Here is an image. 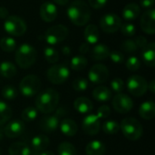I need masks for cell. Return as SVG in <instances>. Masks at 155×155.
I'll return each instance as SVG.
<instances>
[{
	"label": "cell",
	"mask_w": 155,
	"mask_h": 155,
	"mask_svg": "<svg viewBox=\"0 0 155 155\" xmlns=\"http://www.w3.org/2000/svg\"><path fill=\"white\" fill-rule=\"evenodd\" d=\"M88 78L94 84H101L105 83L109 78V70L103 64L93 65L88 73Z\"/></svg>",
	"instance_id": "30bf717a"
},
{
	"label": "cell",
	"mask_w": 155,
	"mask_h": 155,
	"mask_svg": "<svg viewBox=\"0 0 155 155\" xmlns=\"http://www.w3.org/2000/svg\"><path fill=\"white\" fill-rule=\"evenodd\" d=\"M106 148L104 143L98 140H93L88 143L85 147V153L87 155H104Z\"/></svg>",
	"instance_id": "603a6c76"
},
{
	"label": "cell",
	"mask_w": 155,
	"mask_h": 155,
	"mask_svg": "<svg viewBox=\"0 0 155 155\" xmlns=\"http://www.w3.org/2000/svg\"><path fill=\"white\" fill-rule=\"evenodd\" d=\"M140 6L135 3H130L126 5L123 10V16L127 21H133L136 19L140 15Z\"/></svg>",
	"instance_id": "cb8c5ba5"
},
{
	"label": "cell",
	"mask_w": 155,
	"mask_h": 155,
	"mask_svg": "<svg viewBox=\"0 0 155 155\" xmlns=\"http://www.w3.org/2000/svg\"><path fill=\"white\" fill-rule=\"evenodd\" d=\"M122 20L114 13L104 15L100 20V26L105 33H115L121 28Z\"/></svg>",
	"instance_id": "8fae6325"
},
{
	"label": "cell",
	"mask_w": 155,
	"mask_h": 155,
	"mask_svg": "<svg viewBox=\"0 0 155 155\" xmlns=\"http://www.w3.org/2000/svg\"><path fill=\"white\" fill-rule=\"evenodd\" d=\"M59 94L54 88H47L39 93L35 99L36 110L42 114H51L58 106Z\"/></svg>",
	"instance_id": "7a4b0ae2"
},
{
	"label": "cell",
	"mask_w": 155,
	"mask_h": 155,
	"mask_svg": "<svg viewBox=\"0 0 155 155\" xmlns=\"http://www.w3.org/2000/svg\"><path fill=\"white\" fill-rule=\"evenodd\" d=\"M70 71L64 64H54L48 68L46 72V77L48 81L54 84H64L69 77Z\"/></svg>",
	"instance_id": "52a82bcc"
},
{
	"label": "cell",
	"mask_w": 155,
	"mask_h": 155,
	"mask_svg": "<svg viewBox=\"0 0 155 155\" xmlns=\"http://www.w3.org/2000/svg\"><path fill=\"white\" fill-rule=\"evenodd\" d=\"M4 134L10 139H15L22 135L25 132V124L20 120L10 121L4 127Z\"/></svg>",
	"instance_id": "9a60e30c"
},
{
	"label": "cell",
	"mask_w": 155,
	"mask_h": 155,
	"mask_svg": "<svg viewBox=\"0 0 155 155\" xmlns=\"http://www.w3.org/2000/svg\"><path fill=\"white\" fill-rule=\"evenodd\" d=\"M134 41L135 42L137 47H138V48H142V49H143V47H145L146 45L148 44V43H147V39H146L144 36H137V37L135 38V40H134Z\"/></svg>",
	"instance_id": "bcb514c9"
},
{
	"label": "cell",
	"mask_w": 155,
	"mask_h": 155,
	"mask_svg": "<svg viewBox=\"0 0 155 155\" xmlns=\"http://www.w3.org/2000/svg\"><path fill=\"white\" fill-rule=\"evenodd\" d=\"M4 28L7 34L14 36H21L26 31L25 22L17 15H10L5 18Z\"/></svg>",
	"instance_id": "8992f818"
},
{
	"label": "cell",
	"mask_w": 155,
	"mask_h": 155,
	"mask_svg": "<svg viewBox=\"0 0 155 155\" xmlns=\"http://www.w3.org/2000/svg\"><path fill=\"white\" fill-rule=\"evenodd\" d=\"M59 118L56 115L44 116L39 121V128L45 133H53L59 126Z\"/></svg>",
	"instance_id": "e0dca14e"
},
{
	"label": "cell",
	"mask_w": 155,
	"mask_h": 155,
	"mask_svg": "<svg viewBox=\"0 0 155 155\" xmlns=\"http://www.w3.org/2000/svg\"><path fill=\"white\" fill-rule=\"evenodd\" d=\"M139 115L144 120H152L155 116V104L153 101H146L139 107Z\"/></svg>",
	"instance_id": "7402d4cb"
},
{
	"label": "cell",
	"mask_w": 155,
	"mask_h": 155,
	"mask_svg": "<svg viewBox=\"0 0 155 155\" xmlns=\"http://www.w3.org/2000/svg\"><path fill=\"white\" fill-rule=\"evenodd\" d=\"M0 47L5 52H13L16 48V42L14 38L5 36L0 40Z\"/></svg>",
	"instance_id": "836d02e7"
},
{
	"label": "cell",
	"mask_w": 155,
	"mask_h": 155,
	"mask_svg": "<svg viewBox=\"0 0 155 155\" xmlns=\"http://www.w3.org/2000/svg\"><path fill=\"white\" fill-rule=\"evenodd\" d=\"M17 73L15 65L8 61L2 62L0 64V74L5 78H13Z\"/></svg>",
	"instance_id": "f1b7e54d"
},
{
	"label": "cell",
	"mask_w": 155,
	"mask_h": 155,
	"mask_svg": "<svg viewBox=\"0 0 155 155\" xmlns=\"http://www.w3.org/2000/svg\"><path fill=\"white\" fill-rule=\"evenodd\" d=\"M89 50V45L87 43H84V44H82L80 48H79V52L81 54H86Z\"/></svg>",
	"instance_id": "681fc988"
},
{
	"label": "cell",
	"mask_w": 155,
	"mask_h": 155,
	"mask_svg": "<svg viewBox=\"0 0 155 155\" xmlns=\"http://www.w3.org/2000/svg\"><path fill=\"white\" fill-rule=\"evenodd\" d=\"M82 129L87 135H96L101 130V122L96 114H88L82 122Z\"/></svg>",
	"instance_id": "4fadbf2b"
},
{
	"label": "cell",
	"mask_w": 155,
	"mask_h": 155,
	"mask_svg": "<svg viewBox=\"0 0 155 155\" xmlns=\"http://www.w3.org/2000/svg\"><path fill=\"white\" fill-rule=\"evenodd\" d=\"M41 89V80L35 74H28L25 76L20 84L19 90L25 97H32L39 93Z\"/></svg>",
	"instance_id": "5b68a950"
},
{
	"label": "cell",
	"mask_w": 155,
	"mask_h": 155,
	"mask_svg": "<svg viewBox=\"0 0 155 155\" xmlns=\"http://www.w3.org/2000/svg\"><path fill=\"white\" fill-rule=\"evenodd\" d=\"M110 49L107 45H103V44H99L97 45H95L91 53V56L92 59L96 60V61H101V60H104L109 56L110 54Z\"/></svg>",
	"instance_id": "4316f807"
},
{
	"label": "cell",
	"mask_w": 155,
	"mask_h": 155,
	"mask_svg": "<svg viewBox=\"0 0 155 155\" xmlns=\"http://www.w3.org/2000/svg\"><path fill=\"white\" fill-rule=\"evenodd\" d=\"M101 127H102V130L104 131V133L106 134H115L120 130L119 123L113 121V120H109V121L104 122Z\"/></svg>",
	"instance_id": "d6a6232c"
},
{
	"label": "cell",
	"mask_w": 155,
	"mask_h": 155,
	"mask_svg": "<svg viewBox=\"0 0 155 155\" xmlns=\"http://www.w3.org/2000/svg\"><path fill=\"white\" fill-rule=\"evenodd\" d=\"M1 94L5 100H14L17 96V90L13 85H5L2 89Z\"/></svg>",
	"instance_id": "8d00e7d4"
},
{
	"label": "cell",
	"mask_w": 155,
	"mask_h": 155,
	"mask_svg": "<svg viewBox=\"0 0 155 155\" xmlns=\"http://www.w3.org/2000/svg\"><path fill=\"white\" fill-rule=\"evenodd\" d=\"M44 55L45 60L49 64H55L59 60V54L58 52L51 46L45 47L44 50Z\"/></svg>",
	"instance_id": "e575fe53"
},
{
	"label": "cell",
	"mask_w": 155,
	"mask_h": 155,
	"mask_svg": "<svg viewBox=\"0 0 155 155\" xmlns=\"http://www.w3.org/2000/svg\"><path fill=\"white\" fill-rule=\"evenodd\" d=\"M141 66V61L137 56H130L126 60V68L131 72H135L139 70Z\"/></svg>",
	"instance_id": "f35d334b"
},
{
	"label": "cell",
	"mask_w": 155,
	"mask_h": 155,
	"mask_svg": "<svg viewBox=\"0 0 155 155\" xmlns=\"http://www.w3.org/2000/svg\"><path fill=\"white\" fill-rule=\"evenodd\" d=\"M4 131L2 130V129H0V140H2L3 138H4Z\"/></svg>",
	"instance_id": "db71d44e"
},
{
	"label": "cell",
	"mask_w": 155,
	"mask_h": 155,
	"mask_svg": "<svg viewBox=\"0 0 155 155\" xmlns=\"http://www.w3.org/2000/svg\"><path fill=\"white\" fill-rule=\"evenodd\" d=\"M11 116H12L11 107L6 103L0 100V126L5 124L10 120Z\"/></svg>",
	"instance_id": "f546056e"
},
{
	"label": "cell",
	"mask_w": 155,
	"mask_h": 155,
	"mask_svg": "<svg viewBox=\"0 0 155 155\" xmlns=\"http://www.w3.org/2000/svg\"><path fill=\"white\" fill-rule=\"evenodd\" d=\"M110 85H111L112 90H113L114 92L117 93V94L122 93V92L124 91V87H125L124 82V80L121 79V78H114V79L111 82Z\"/></svg>",
	"instance_id": "60d3db41"
},
{
	"label": "cell",
	"mask_w": 155,
	"mask_h": 155,
	"mask_svg": "<svg viewBox=\"0 0 155 155\" xmlns=\"http://www.w3.org/2000/svg\"><path fill=\"white\" fill-rule=\"evenodd\" d=\"M58 155H77L75 147L68 142H63L58 145Z\"/></svg>",
	"instance_id": "1f68e13d"
},
{
	"label": "cell",
	"mask_w": 155,
	"mask_h": 155,
	"mask_svg": "<svg viewBox=\"0 0 155 155\" xmlns=\"http://www.w3.org/2000/svg\"><path fill=\"white\" fill-rule=\"evenodd\" d=\"M111 114V109L108 105H102L98 108L96 115L99 119H106Z\"/></svg>",
	"instance_id": "ee69618b"
},
{
	"label": "cell",
	"mask_w": 155,
	"mask_h": 155,
	"mask_svg": "<svg viewBox=\"0 0 155 155\" xmlns=\"http://www.w3.org/2000/svg\"><path fill=\"white\" fill-rule=\"evenodd\" d=\"M122 48L124 51H125L126 53H129V54L134 53L138 49L135 42L134 40H131V39H127V40L124 41L122 44Z\"/></svg>",
	"instance_id": "b9f144b4"
},
{
	"label": "cell",
	"mask_w": 155,
	"mask_h": 155,
	"mask_svg": "<svg viewBox=\"0 0 155 155\" xmlns=\"http://www.w3.org/2000/svg\"><path fill=\"white\" fill-rule=\"evenodd\" d=\"M67 16L74 25H84L91 18L89 5L83 0H74L67 8Z\"/></svg>",
	"instance_id": "6da1fadb"
},
{
	"label": "cell",
	"mask_w": 155,
	"mask_h": 155,
	"mask_svg": "<svg viewBox=\"0 0 155 155\" xmlns=\"http://www.w3.org/2000/svg\"><path fill=\"white\" fill-rule=\"evenodd\" d=\"M68 28L64 25H56L48 28L45 32V41L51 45H54L63 42L68 36Z\"/></svg>",
	"instance_id": "9c48e42d"
},
{
	"label": "cell",
	"mask_w": 155,
	"mask_h": 155,
	"mask_svg": "<svg viewBox=\"0 0 155 155\" xmlns=\"http://www.w3.org/2000/svg\"><path fill=\"white\" fill-rule=\"evenodd\" d=\"M36 56L37 53L34 46L29 44H23L17 48L15 59L19 67L27 69L35 63Z\"/></svg>",
	"instance_id": "3957f363"
},
{
	"label": "cell",
	"mask_w": 155,
	"mask_h": 155,
	"mask_svg": "<svg viewBox=\"0 0 155 155\" xmlns=\"http://www.w3.org/2000/svg\"><path fill=\"white\" fill-rule=\"evenodd\" d=\"M143 61L147 66L153 67L155 65V44L154 42L148 43L142 52Z\"/></svg>",
	"instance_id": "ac0fdd59"
},
{
	"label": "cell",
	"mask_w": 155,
	"mask_h": 155,
	"mask_svg": "<svg viewBox=\"0 0 155 155\" xmlns=\"http://www.w3.org/2000/svg\"><path fill=\"white\" fill-rule=\"evenodd\" d=\"M114 109L119 114H127L134 107V102L130 96L124 94H117L112 100Z\"/></svg>",
	"instance_id": "7c38bea8"
},
{
	"label": "cell",
	"mask_w": 155,
	"mask_h": 155,
	"mask_svg": "<svg viewBox=\"0 0 155 155\" xmlns=\"http://www.w3.org/2000/svg\"><path fill=\"white\" fill-rule=\"evenodd\" d=\"M74 107L80 114H89L90 112H92L94 104L89 98L82 96L75 99V101L74 102Z\"/></svg>",
	"instance_id": "ffe728a7"
},
{
	"label": "cell",
	"mask_w": 155,
	"mask_h": 155,
	"mask_svg": "<svg viewBox=\"0 0 155 155\" xmlns=\"http://www.w3.org/2000/svg\"><path fill=\"white\" fill-rule=\"evenodd\" d=\"M30 147L22 142H17L12 143L8 148L9 155H31Z\"/></svg>",
	"instance_id": "484cf974"
},
{
	"label": "cell",
	"mask_w": 155,
	"mask_h": 155,
	"mask_svg": "<svg viewBox=\"0 0 155 155\" xmlns=\"http://www.w3.org/2000/svg\"><path fill=\"white\" fill-rule=\"evenodd\" d=\"M84 39L88 45H94L99 40V30L95 25H89L84 29Z\"/></svg>",
	"instance_id": "d4e9b609"
},
{
	"label": "cell",
	"mask_w": 155,
	"mask_h": 155,
	"mask_svg": "<svg viewBox=\"0 0 155 155\" xmlns=\"http://www.w3.org/2000/svg\"><path fill=\"white\" fill-rule=\"evenodd\" d=\"M111 61H113L115 64H122L124 61V55L119 51H112L109 54V56Z\"/></svg>",
	"instance_id": "7bdbcfd3"
},
{
	"label": "cell",
	"mask_w": 155,
	"mask_h": 155,
	"mask_svg": "<svg viewBox=\"0 0 155 155\" xmlns=\"http://www.w3.org/2000/svg\"><path fill=\"white\" fill-rule=\"evenodd\" d=\"M120 129L122 130L124 136L130 141L139 140L143 133L142 124L133 117L124 118L120 124Z\"/></svg>",
	"instance_id": "277c9868"
},
{
	"label": "cell",
	"mask_w": 155,
	"mask_h": 155,
	"mask_svg": "<svg viewBox=\"0 0 155 155\" xmlns=\"http://www.w3.org/2000/svg\"><path fill=\"white\" fill-rule=\"evenodd\" d=\"M140 25L142 30L149 35H153L155 33V10L153 8L145 11L140 21Z\"/></svg>",
	"instance_id": "5bb4252c"
},
{
	"label": "cell",
	"mask_w": 155,
	"mask_h": 155,
	"mask_svg": "<svg viewBox=\"0 0 155 155\" xmlns=\"http://www.w3.org/2000/svg\"><path fill=\"white\" fill-rule=\"evenodd\" d=\"M140 5L143 8L151 9L152 6L154 5V0H141Z\"/></svg>",
	"instance_id": "7dc6e473"
},
{
	"label": "cell",
	"mask_w": 155,
	"mask_h": 155,
	"mask_svg": "<svg viewBox=\"0 0 155 155\" xmlns=\"http://www.w3.org/2000/svg\"><path fill=\"white\" fill-rule=\"evenodd\" d=\"M8 16V11L5 6H0V18L5 19Z\"/></svg>",
	"instance_id": "c3c4849f"
},
{
	"label": "cell",
	"mask_w": 155,
	"mask_h": 155,
	"mask_svg": "<svg viewBox=\"0 0 155 155\" xmlns=\"http://www.w3.org/2000/svg\"><path fill=\"white\" fill-rule=\"evenodd\" d=\"M126 87L128 89V92L132 95L135 97H140L147 92L148 83L143 76L134 74L128 78Z\"/></svg>",
	"instance_id": "ba28073f"
},
{
	"label": "cell",
	"mask_w": 155,
	"mask_h": 155,
	"mask_svg": "<svg viewBox=\"0 0 155 155\" xmlns=\"http://www.w3.org/2000/svg\"><path fill=\"white\" fill-rule=\"evenodd\" d=\"M55 4L59 5H64L68 3L69 0H53Z\"/></svg>",
	"instance_id": "f5cc1de1"
},
{
	"label": "cell",
	"mask_w": 155,
	"mask_h": 155,
	"mask_svg": "<svg viewBox=\"0 0 155 155\" xmlns=\"http://www.w3.org/2000/svg\"><path fill=\"white\" fill-rule=\"evenodd\" d=\"M87 64H88V61L86 57H84V55L74 56L70 62V66L74 71H82L87 66Z\"/></svg>",
	"instance_id": "4dcf8cb0"
},
{
	"label": "cell",
	"mask_w": 155,
	"mask_h": 155,
	"mask_svg": "<svg viewBox=\"0 0 155 155\" xmlns=\"http://www.w3.org/2000/svg\"><path fill=\"white\" fill-rule=\"evenodd\" d=\"M148 89L149 91L152 93V94H154L155 93V81L154 80H152L149 84H148Z\"/></svg>",
	"instance_id": "816d5d0a"
},
{
	"label": "cell",
	"mask_w": 155,
	"mask_h": 155,
	"mask_svg": "<svg viewBox=\"0 0 155 155\" xmlns=\"http://www.w3.org/2000/svg\"><path fill=\"white\" fill-rule=\"evenodd\" d=\"M36 117H37V110L33 106L26 107L25 109L23 110V112L21 114V118L25 122L35 121L36 119Z\"/></svg>",
	"instance_id": "d590c367"
},
{
	"label": "cell",
	"mask_w": 155,
	"mask_h": 155,
	"mask_svg": "<svg viewBox=\"0 0 155 155\" xmlns=\"http://www.w3.org/2000/svg\"><path fill=\"white\" fill-rule=\"evenodd\" d=\"M88 2H89V5L93 8L100 9V8H103L106 5L108 0H88Z\"/></svg>",
	"instance_id": "f6af8a7d"
},
{
	"label": "cell",
	"mask_w": 155,
	"mask_h": 155,
	"mask_svg": "<svg viewBox=\"0 0 155 155\" xmlns=\"http://www.w3.org/2000/svg\"><path fill=\"white\" fill-rule=\"evenodd\" d=\"M50 145L49 138L45 134H38L32 138L31 140V147L34 152H42L46 150Z\"/></svg>",
	"instance_id": "d6986e66"
},
{
	"label": "cell",
	"mask_w": 155,
	"mask_h": 155,
	"mask_svg": "<svg viewBox=\"0 0 155 155\" xmlns=\"http://www.w3.org/2000/svg\"><path fill=\"white\" fill-rule=\"evenodd\" d=\"M93 96L96 101L107 102L112 99V91L106 86L100 85L94 89Z\"/></svg>",
	"instance_id": "83f0119b"
},
{
	"label": "cell",
	"mask_w": 155,
	"mask_h": 155,
	"mask_svg": "<svg viewBox=\"0 0 155 155\" xmlns=\"http://www.w3.org/2000/svg\"><path fill=\"white\" fill-rule=\"evenodd\" d=\"M39 14L41 18L47 23L53 22L57 16V7L54 3L45 2L40 6Z\"/></svg>",
	"instance_id": "2e32d148"
},
{
	"label": "cell",
	"mask_w": 155,
	"mask_h": 155,
	"mask_svg": "<svg viewBox=\"0 0 155 155\" xmlns=\"http://www.w3.org/2000/svg\"><path fill=\"white\" fill-rule=\"evenodd\" d=\"M73 88L76 92H84L88 88V81L84 77H78L74 80Z\"/></svg>",
	"instance_id": "74e56055"
},
{
	"label": "cell",
	"mask_w": 155,
	"mask_h": 155,
	"mask_svg": "<svg viewBox=\"0 0 155 155\" xmlns=\"http://www.w3.org/2000/svg\"><path fill=\"white\" fill-rule=\"evenodd\" d=\"M59 127L62 134L68 137L74 136L78 130L76 123L72 119H63L59 124Z\"/></svg>",
	"instance_id": "44dd1931"
},
{
	"label": "cell",
	"mask_w": 155,
	"mask_h": 155,
	"mask_svg": "<svg viewBox=\"0 0 155 155\" xmlns=\"http://www.w3.org/2000/svg\"><path fill=\"white\" fill-rule=\"evenodd\" d=\"M121 31H122L124 35H125L127 37H131V36H134L135 35L136 29H135V25L134 24L125 23V24L121 25Z\"/></svg>",
	"instance_id": "ab89813d"
},
{
	"label": "cell",
	"mask_w": 155,
	"mask_h": 155,
	"mask_svg": "<svg viewBox=\"0 0 155 155\" xmlns=\"http://www.w3.org/2000/svg\"><path fill=\"white\" fill-rule=\"evenodd\" d=\"M31 155H54V153L51 151H42V152H33L31 153Z\"/></svg>",
	"instance_id": "f907efd6"
}]
</instances>
